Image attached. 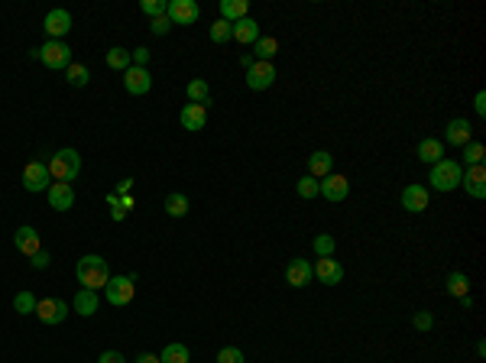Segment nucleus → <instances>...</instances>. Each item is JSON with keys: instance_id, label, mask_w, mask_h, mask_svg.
<instances>
[{"instance_id": "obj_1", "label": "nucleus", "mask_w": 486, "mask_h": 363, "mask_svg": "<svg viewBox=\"0 0 486 363\" xmlns=\"http://www.w3.org/2000/svg\"><path fill=\"white\" fill-rule=\"evenodd\" d=\"M75 276H78L81 288L101 292V288L110 282V266H107L104 257H97V253H88V257L78 259V266H75Z\"/></svg>"}, {"instance_id": "obj_2", "label": "nucleus", "mask_w": 486, "mask_h": 363, "mask_svg": "<svg viewBox=\"0 0 486 363\" xmlns=\"http://www.w3.org/2000/svg\"><path fill=\"white\" fill-rule=\"evenodd\" d=\"M460 175H464V166L457 159H441L434 162L431 172H428V182H431L434 192H454L460 188Z\"/></svg>"}, {"instance_id": "obj_3", "label": "nucleus", "mask_w": 486, "mask_h": 363, "mask_svg": "<svg viewBox=\"0 0 486 363\" xmlns=\"http://www.w3.org/2000/svg\"><path fill=\"white\" fill-rule=\"evenodd\" d=\"M46 166H49V175H52L55 182H68V185H72V182L78 179V172H81V156H78V150L65 146V150L55 153Z\"/></svg>"}, {"instance_id": "obj_4", "label": "nucleus", "mask_w": 486, "mask_h": 363, "mask_svg": "<svg viewBox=\"0 0 486 363\" xmlns=\"http://www.w3.org/2000/svg\"><path fill=\"white\" fill-rule=\"evenodd\" d=\"M137 276H110V282L104 286V302L107 305H114V308H124L133 302L137 295Z\"/></svg>"}, {"instance_id": "obj_5", "label": "nucleus", "mask_w": 486, "mask_h": 363, "mask_svg": "<svg viewBox=\"0 0 486 363\" xmlns=\"http://www.w3.org/2000/svg\"><path fill=\"white\" fill-rule=\"evenodd\" d=\"M36 52H39V62H43L46 68H52V72H59V68H68V65H72V49H68V43H65V39H49V43L39 46Z\"/></svg>"}, {"instance_id": "obj_6", "label": "nucleus", "mask_w": 486, "mask_h": 363, "mask_svg": "<svg viewBox=\"0 0 486 363\" xmlns=\"http://www.w3.org/2000/svg\"><path fill=\"white\" fill-rule=\"evenodd\" d=\"M318 195H321L324 202H331V204H340L350 195L347 175H340V172H331V175H324V179L318 182Z\"/></svg>"}, {"instance_id": "obj_7", "label": "nucleus", "mask_w": 486, "mask_h": 363, "mask_svg": "<svg viewBox=\"0 0 486 363\" xmlns=\"http://www.w3.org/2000/svg\"><path fill=\"white\" fill-rule=\"evenodd\" d=\"M166 17H169L172 26H188V23H198L201 7L195 0H169L166 3Z\"/></svg>"}, {"instance_id": "obj_8", "label": "nucleus", "mask_w": 486, "mask_h": 363, "mask_svg": "<svg viewBox=\"0 0 486 363\" xmlns=\"http://www.w3.org/2000/svg\"><path fill=\"white\" fill-rule=\"evenodd\" d=\"M49 185H52L49 166L46 162H26V169H23V188L26 192H49Z\"/></svg>"}, {"instance_id": "obj_9", "label": "nucleus", "mask_w": 486, "mask_h": 363, "mask_svg": "<svg viewBox=\"0 0 486 363\" xmlns=\"http://www.w3.org/2000/svg\"><path fill=\"white\" fill-rule=\"evenodd\" d=\"M275 85V65L273 62H253L246 68V88L250 91H266Z\"/></svg>"}, {"instance_id": "obj_10", "label": "nucleus", "mask_w": 486, "mask_h": 363, "mask_svg": "<svg viewBox=\"0 0 486 363\" xmlns=\"http://www.w3.org/2000/svg\"><path fill=\"white\" fill-rule=\"evenodd\" d=\"M470 139H474V127H470V120H467V117L447 120V127H444V143H447V146L464 150Z\"/></svg>"}, {"instance_id": "obj_11", "label": "nucleus", "mask_w": 486, "mask_h": 363, "mask_svg": "<svg viewBox=\"0 0 486 363\" xmlns=\"http://www.w3.org/2000/svg\"><path fill=\"white\" fill-rule=\"evenodd\" d=\"M311 279H315L311 259L295 257V259H289V263H286V282H289L292 288H305V286H311Z\"/></svg>"}, {"instance_id": "obj_12", "label": "nucleus", "mask_w": 486, "mask_h": 363, "mask_svg": "<svg viewBox=\"0 0 486 363\" xmlns=\"http://www.w3.org/2000/svg\"><path fill=\"white\" fill-rule=\"evenodd\" d=\"M460 188H464L470 198L483 202L486 198V166H470V169H464V175H460Z\"/></svg>"}, {"instance_id": "obj_13", "label": "nucleus", "mask_w": 486, "mask_h": 363, "mask_svg": "<svg viewBox=\"0 0 486 363\" xmlns=\"http://www.w3.org/2000/svg\"><path fill=\"white\" fill-rule=\"evenodd\" d=\"M399 202H402V208H405L409 214H422V211H428L431 195H428V188H425V185H405V188H402V195H399Z\"/></svg>"}, {"instance_id": "obj_14", "label": "nucleus", "mask_w": 486, "mask_h": 363, "mask_svg": "<svg viewBox=\"0 0 486 363\" xmlns=\"http://www.w3.org/2000/svg\"><path fill=\"white\" fill-rule=\"evenodd\" d=\"M36 315H39L43 324H62V321L68 318V302H62V299H39Z\"/></svg>"}, {"instance_id": "obj_15", "label": "nucleus", "mask_w": 486, "mask_h": 363, "mask_svg": "<svg viewBox=\"0 0 486 363\" xmlns=\"http://www.w3.org/2000/svg\"><path fill=\"white\" fill-rule=\"evenodd\" d=\"M13 246H17L23 257L30 259V257H36V253L43 250V240H39V234H36V227L23 224V227H17V234H13Z\"/></svg>"}, {"instance_id": "obj_16", "label": "nucleus", "mask_w": 486, "mask_h": 363, "mask_svg": "<svg viewBox=\"0 0 486 363\" xmlns=\"http://www.w3.org/2000/svg\"><path fill=\"white\" fill-rule=\"evenodd\" d=\"M311 269H315V279L321 286H340V279H344V266L334 257H321Z\"/></svg>"}, {"instance_id": "obj_17", "label": "nucleus", "mask_w": 486, "mask_h": 363, "mask_svg": "<svg viewBox=\"0 0 486 363\" xmlns=\"http://www.w3.org/2000/svg\"><path fill=\"white\" fill-rule=\"evenodd\" d=\"M46 195H49V208L52 211H72L75 208V188L68 182H52Z\"/></svg>"}, {"instance_id": "obj_18", "label": "nucleus", "mask_w": 486, "mask_h": 363, "mask_svg": "<svg viewBox=\"0 0 486 363\" xmlns=\"http://www.w3.org/2000/svg\"><path fill=\"white\" fill-rule=\"evenodd\" d=\"M43 26H46V36H49V39H65L68 30H72V13L68 10H49L46 13V20H43Z\"/></svg>"}, {"instance_id": "obj_19", "label": "nucleus", "mask_w": 486, "mask_h": 363, "mask_svg": "<svg viewBox=\"0 0 486 363\" xmlns=\"http://www.w3.org/2000/svg\"><path fill=\"white\" fill-rule=\"evenodd\" d=\"M124 88H127L130 95H149V88H153V75H149V68H137V65H130L127 72H124Z\"/></svg>"}, {"instance_id": "obj_20", "label": "nucleus", "mask_w": 486, "mask_h": 363, "mask_svg": "<svg viewBox=\"0 0 486 363\" xmlns=\"http://www.w3.org/2000/svg\"><path fill=\"white\" fill-rule=\"evenodd\" d=\"M334 172V156H331L328 150H315L311 156H308V175L311 179H324V175H331Z\"/></svg>"}, {"instance_id": "obj_21", "label": "nucleus", "mask_w": 486, "mask_h": 363, "mask_svg": "<svg viewBox=\"0 0 486 363\" xmlns=\"http://www.w3.org/2000/svg\"><path fill=\"white\" fill-rule=\"evenodd\" d=\"M204 124H208V107L204 104H185L182 107V127L185 130L198 133V130H204Z\"/></svg>"}, {"instance_id": "obj_22", "label": "nucleus", "mask_w": 486, "mask_h": 363, "mask_svg": "<svg viewBox=\"0 0 486 363\" xmlns=\"http://www.w3.org/2000/svg\"><path fill=\"white\" fill-rule=\"evenodd\" d=\"M256 39H260V23H256L253 17H243V20L233 23V43L253 46Z\"/></svg>"}, {"instance_id": "obj_23", "label": "nucleus", "mask_w": 486, "mask_h": 363, "mask_svg": "<svg viewBox=\"0 0 486 363\" xmlns=\"http://www.w3.org/2000/svg\"><path fill=\"white\" fill-rule=\"evenodd\" d=\"M72 308L78 311L81 318H91V315L101 308V299H97V292H91V288H78V292H75Z\"/></svg>"}, {"instance_id": "obj_24", "label": "nucleus", "mask_w": 486, "mask_h": 363, "mask_svg": "<svg viewBox=\"0 0 486 363\" xmlns=\"http://www.w3.org/2000/svg\"><path fill=\"white\" fill-rule=\"evenodd\" d=\"M444 288H447V295L464 299V295H470V276L460 273V269H454V273H447V279H444Z\"/></svg>"}, {"instance_id": "obj_25", "label": "nucleus", "mask_w": 486, "mask_h": 363, "mask_svg": "<svg viewBox=\"0 0 486 363\" xmlns=\"http://www.w3.org/2000/svg\"><path fill=\"white\" fill-rule=\"evenodd\" d=\"M418 159L428 162V166H434V162L444 159V143L434 137H425L422 143H418Z\"/></svg>"}, {"instance_id": "obj_26", "label": "nucleus", "mask_w": 486, "mask_h": 363, "mask_svg": "<svg viewBox=\"0 0 486 363\" xmlns=\"http://www.w3.org/2000/svg\"><path fill=\"white\" fill-rule=\"evenodd\" d=\"M275 52H279V39L275 36H260L253 43V59L256 62H273Z\"/></svg>"}, {"instance_id": "obj_27", "label": "nucleus", "mask_w": 486, "mask_h": 363, "mask_svg": "<svg viewBox=\"0 0 486 363\" xmlns=\"http://www.w3.org/2000/svg\"><path fill=\"white\" fill-rule=\"evenodd\" d=\"M243 17H250V3L246 0H221V20L237 23Z\"/></svg>"}, {"instance_id": "obj_28", "label": "nucleus", "mask_w": 486, "mask_h": 363, "mask_svg": "<svg viewBox=\"0 0 486 363\" xmlns=\"http://www.w3.org/2000/svg\"><path fill=\"white\" fill-rule=\"evenodd\" d=\"M185 95H188L191 104H204V107H211V88H208V81H204V78H195V81H188Z\"/></svg>"}, {"instance_id": "obj_29", "label": "nucleus", "mask_w": 486, "mask_h": 363, "mask_svg": "<svg viewBox=\"0 0 486 363\" xmlns=\"http://www.w3.org/2000/svg\"><path fill=\"white\" fill-rule=\"evenodd\" d=\"M191 353L185 344H166L162 347V353H159V363H188Z\"/></svg>"}, {"instance_id": "obj_30", "label": "nucleus", "mask_w": 486, "mask_h": 363, "mask_svg": "<svg viewBox=\"0 0 486 363\" xmlns=\"http://www.w3.org/2000/svg\"><path fill=\"white\" fill-rule=\"evenodd\" d=\"M483 159H486V146L480 143V139H470L464 146V169H470V166H483Z\"/></svg>"}, {"instance_id": "obj_31", "label": "nucleus", "mask_w": 486, "mask_h": 363, "mask_svg": "<svg viewBox=\"0 0 486 363\" xmlns=\"http://www.w3.org/2000/svg\"><path fill=\"white\" fill-rule=\"evenodd\" d=\"M162 208H166L169 217H185V214H188V198L182 192H172V195H166V204H162Z\"/></svg>"}, {"instance_id": "obj_32", "label": "nucleus", "mask_w": 486, "mask_h": 363, "mask_svg": "<svg viewBox=\"0 0 486 363\" xmlns=\"http://www.w3.org/2000/svg\"><path fill=\"white\" fill-rule=\"evenodd\" d=\"M208 36H211V43H214V46L231 43V39H233V23H227V20H214V23H211V30H208Z\"/></svg>"}, {"instance_id": "obj_33", "label": "nucleus", "mask_w": 486, "mask_h": 363, "mask_svg": "<svg viewBox=\"0 0 486 363\" xmlns=\"http://www.w3.org/2000/svg\"><path fill=\"white\" fill-rule=\"evenodd\" d=\"M107 68H114V72H127V68H130V49L114 46V49L107 52Z\"/></svg>"}, {"instance_id": "obj_34", "label": "nucleus", "mask_w": 486, "mask_h": 363, "mask_svg": "<svg viewBox=\"0 0 486 363\" xmlns=\"http://www.w3.org/2000/svg\"><path fill=\"white\" fill-rule=\"evenodd\" d=\"M36 305H39V299L32 292H17L13 295V311L17 315H36Z\"/></svg>"}, {"instance_id": "obj_35", "label": "nucleus", "mask_w": 486, "mask_h": 363, "mask_svg": "<svg viewBox=\"0 0 486 363\" xmlns=\"http://www.w3.org/2000/svg\"><path fill=\"white\" fill-rule=\"evenodd\" d=\"M65 81H68V85H75V88H85L88 81H91V72H88V65H68V68H65Z\"/></svg>"}, {"instance_id": "obj_36", "label": "nucleus", "mask_w": 486, "mask_h": 363, "mask_svg": "<svg viewBox=\"0 0 486 363\" xmlns=\"http://www.w3.org/2000/svg\"><path fill=\"white\" fill-rule=\"evenodd\" d=\"M311 250L318 253V259L321 257H334V250H338V240L331 234H318L315 240H311Z\"/></svg>"}, {"instance_id": "obj_37", "label": "nucleus", "mask_w": 486, "mask_h": 363, "mask_svg": "<svg viewBox=\"0 0 486 363\" xmlns=\"http://www.w3.org/2000/svg\"><path fill=\"white\" fill-rule=\"evenodd\" d=\"M295 192H298V198H305V202L318 198V179H311V175H302V179L295 182Z\"/></svg>"}, {"instance_id": "obj_38", "label": "nucleus", "mask_w": 486, "mask_h": 363, "mask_svg": "<svg viewBox=\"0 0 486 363\" xmlns=\"http://www.w3.org/2000/svg\"><path fill=\"white\" fill-rule=\"evenodd\" d=\"M139 10L146 13L149 20H156V17H166V0H143V3H139Z\"/></svg>"}, {"instance_id": "obj_39", "label": "nucleus", "mask_w": 486, "mask_h": 363, "mask_svg": "<svg viewBox=\"0 0 486 363\" xmlns=\"http://www.w3.org/2000/svg\"><path fill=\"white\" fill-rule=\"evenodd\" d=\"M412 328H415V331H431V328H434V315H431V311H415V315H412Z\"/></svg>"}, {"instance_id": "obj_40", "label": "nucleus", "mask_w": 486, "mask_h": 363, "mask_svg": "<svg viewBox=\"0 0 486 363\" xmlns=\"http://www.w3.org/2000/svg\"><path fill=\"white\" fill-rule=\"evenodd\" d=\"M217 363H243V351L240 347H221L217 351Z\"/></svg>"}, {"instance_id": "obj_41", "label": "nucleus", "mask_w": 486, "mask_h": 363, "mask_svg": "<svg viewBox=\"0 0 486 363\" xmlns=\"http://www.w3.org/2000/svg\"><path fill=\"white\" fill-rule=\"evenodd\" d=\"M130 65L146 68V65H149V49H146V46H139V49H133V52H130Z\"/></svg>"}, {"instance_id": "obj_42", "label": "nucleus", "mask_w": 486, "mask_h": 363, "mask_svg": "<svg viewBox=\"0 0 486 363\" xmlns=\"http://www.w3.org/2000/svg\"><path fill=\"white\" fill-rule=\"evenodd\" d=\"M149 30L156 32V36H166V32L172 30V23H169V17H156V20L149 23Z\"/></svg>"}, {"instance_id": "obj_43", "label": "nucleus", "mask_w": 486, "mask_h": 363, "mask_svg": "<svg viewBox=\"0 0 486 363\" xmlns=\"http://www.w3.org/2000/svg\"><path fill=\"white\" fill-rule=\"evenodd\" d=\"M30 263H32V269H46L49 263H52V253H46V250H39L36 257H30Z\"/></svg>"}, {"instance_id": "obj_44", "label": "nucleus", "mask_w": 486, "mask_h": 363, "mask_svg": "<svg viewBox=\"0 0 486 363\" xmlns=\"http://www.w3.org/2000/svg\"><path fill=\"white\" fill-rule=\"evenodd\" d=\"M97 363H127V357L120 351H104L101 357H97Z\"/></svg>"}, {"instance_id": "obj_45", "label": "nucleus", "mask_w": 486, "mask_h": 363, "mask_svg": "<svg viewBox=\"0 0 486 363\" xmlns=\"http://www.w3.org/2000/svg\"><path fill=\"white\" fill-rule=\"evenodd\" d=\"M474 110H476V117H486V91H476Z\"/></svg>"}, {"instance_id": "obj_46", "label": "nucleus", "mask_w": 486, "mask_h": 363, "mask_svg": "<svg viewBox=\"0 0 486 363\" xmlns=\"http://www.w3.org/2000/svg\"><path fill=\"white\" fill-rule=\"evenodd\" d=\"M130 188H133V179H120V182H117L114 192H117V195H130Z\"/></svg>"}, {"instance_id": "obj_47", "label": "nucleus", "mask_w": 486, "mask_h": 363, "mask_svg": "<svg viewBox=\"0 0 486 363\" xmlns=\"http://www.w3.org/2000/svg\"><path fill=\"white\" fill-rule=\"evenodd\" d=\"M120 208H124V211H133V195H120Z\"/></svg>"}, {"instance_id": "obj_48", "label": "nucleus", "mask_w": 486, "mask_h": 363, "mask_svg": "<svg viewBox=\"0 0 486 363\" xmlns=\"http://www.w3.org/2000/svg\"><path fill=\"white\" fill-rule=\"evenodd\" d=\"M133 363H159V357H156V353H139Z\"/></svg>"}, {"instance_id": "obj_49", "label": "nucleus", "mask_w": 486, "mask_h": 363, "mask_svg": "<svg viewBox=\"0 0 486 363\" xmlns=\"http://www.w3.org/2000/svg\"><path fill=\"white\" fill-rule=\"evenodd\" d=\"M110 217H114V221H124V217H127V211L117 204V208H110Z\"/></svg>"}, {"instance_id": "obj_50", "label": "nucleus", "mask_w": 486, "mask_h": 363, "mask_svg": "<svg viewBox=\"0 0 486 363\" xmlns=\"http://www.w3.org/2000/svg\"><path fill=\"white\" fill-rule=\"evenodd\" d=\"M457 302H460V308H464V311L474 308V299H470V295H464V299H457Z\"/></svg>"}, {"instance_id": "obj_51", "label": "nucleus", "mask_w": 486, "mask_h": 363, "mask_svg": "<svg viewBox=\"0 0 486 363\" xmlns=\"http://www.w3.org/2000/svg\"><path fill=\"white\" fill-rule=\"evenodd\" d=\"M253 62H256L253 55H240V65H243V68H250V65H253Z\"/></svg>"}]
</instances>
